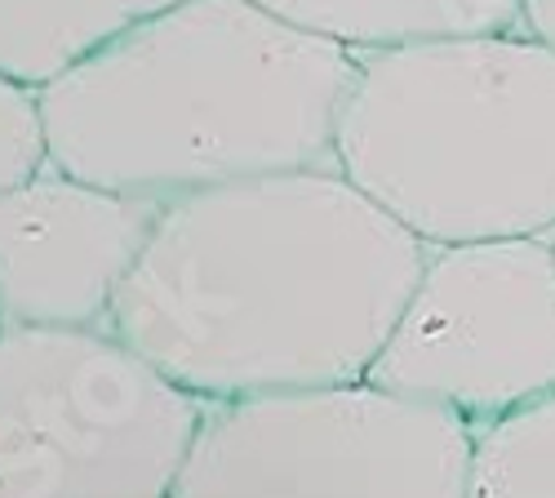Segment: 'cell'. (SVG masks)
<instances>
[{"label":"cell","instance_id":"cell-1","mask_svg":"<svg viewBox=\"0 0 555 498\" xmlns=\"http://www.w3.org/2000/svg\"><path fill=\"white\" fill-rule=\"evenodd\" d=\"M427 254L343 169L258 174L160 205L107 330L201 400L360 383Z\"/></svg>","mask_w":555,"mask_h":498},{"label":"cell","instance_id":"cell-2","mask_svg":"<svg viewBox=\"0 0 555 498\" xmlns=\"http://www.w3.org/2000/svg\"><path fill=\"white\" fill-rule=\"evenodd\" d=\"M360 54L258 0H178L40 85L50 161L173 201L285 169H338Z\"/></svg>","mask_w":555,"mask_h":498},{"label":"cell","instance_id":"cell-3","mask_svg":"<svg viewBox=\"0 0 555 498\" xmlns=\"http://www.w3.org/2000/svg\"><path fill=\"white\" fill-rule=\"evenodd\" d=\"M338 169L436 245L555 232V44L476 31L356 50Z\"/></svg>","mask_w":555,"mask_h":498},{"label":"cell","instance_id":"cell-4","mask_svg":"<svg viewBox=\"0 0 555 498\" xmlns=\"http://www.w3.org/2000/svg\"><path fill=\"white\" fill-rule=\"evenodd\" d=\"M201 419L107 325L0 330V498H169Z\"/></svg>","mask_w":555,"mask_h":498},{"label":"cell","instance_id":"cell-5","mask_svg":"<svg viewBox=\"0 0 555 498\" xmlns=\"http://www.w3.org/2000/svg\"><path fill=\"white\" fill-rule=\"evenodd\" d=\"M467 472L457 414L360 379L205 400L169 498H467Z\"/></svg>","mask_w":555,"mask_h":498},{"label":"cell","instance_id":"cell-6","mask_svg":"<svg viewBox=\"0 0 555 498\" xmlns=\"http://www.w3.org/2000/svg\"><path fill=\"white\" fill-rule=\"evenodd\" d=\"M369 383L431 400L472 432L555 392V250L546 237L436 245Z\"/></svg>","mask_w":555,"mask_h":498},{"label":"cell","instance_id":"cell-7","mask_svg":"<svg viewBox=\"0 0 555 498\" xmlns=\"http://www.w3.org/2000/svg\"><path fill=\"white\" fill-rule=\"evenodd\" d=\"M165 201L85 183L54 161L0 192V316L5 325H107L116 290Z\"/></svg>","mask_w":555,"mask_h":498},{"label":"cell","instance_id":"cell-8","mask_svg":"<svg viewBox=\"0 0 555 498\" xmlns=\"http://www.w3.org/2000/svg\"><path fill=\"white\" fill-rule=\"evenodd\" d=\"M258 5L347 50H391L409 40L476 31H529L525 0H258Z\"/></svg>","mask_w":555,"mask_h":498},{"label":"cell","instance_id":"cell-9","mask_svg":"<svg viewBox=\"0 0 555 498\" xmlns=\"http://www.w3.org/2000/svg\"><path fill=\"white\" fill-rule=\"evenodd\" d=\"M169 5L178 0H0V72L40 89Z\"/></svg>","mask_w":555,"mask_h":498},{"label":"cell","instance_id":"cell-10","mask_svg":"<svg viewBox=\"0 0 555 498\" xmlns=\"http://www.w3.org/2000/svg\"><path fill=\"white\" fill-rule=\"evenodd\" d=\"M467 498H555V392L472 432Z\"/></svg>","mask_w":555,"mask_h":498},{"label":"cell","instance_id":"cell-11","mask_svg":"<svg viewBox=\"0 0 555 498\" xmlns=\"http://www.w3.org/2000/svg\"><path fill=\"white\" fill-rule=\"evenodd\" d=\"M50 165V133H44L40 89L0 72V192L27 183Z\"/></svg>","mask_w":555,"mask_h":498},{"label":"cell","instance_id":"cell-12","mask_svg":"<svg viewBox=\"0 0 555 498\" xmlns=\"http://www.w3.org/2000/svg\"><path fill=\"white\" fill-rule=\"evenodd\" d=\"M525 27L555 44V0H525Z\"/></svg>","mask_w":555,"mask_h":498},{"label":"cell","instance_id":"cell-13","mask_svg":"<svg viewBox=\"0 0 555 498\" xmlns=\"http://www.w3.org/2000/svg\"><path fill=\"white\" fill-rule=\"evenodd\" d=\"M546 241H551V250H555V232H551V237H546Z\"/></svg>","mask_w":555,"mask_h":498},{"label":"cell","instance_id":"cell-14","mask_svg":"<svg viewBox=\"0 0 555 498\" xmlns=\"http://www.w3.org/2000/svg\"><path fill=\"white\" fill-rule=\"evenodd\" d=\"M0 330H5V316H0Z\"/></svg>","mask_w":555,"mask_h":498}]
</instances>
